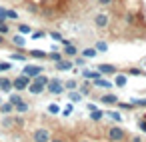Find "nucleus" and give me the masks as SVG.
<instances>
[{
	"label": "nucleus",
	"instance_id": "1",
	"mask_svg": "<svg viewBox=\"0 0 146 142\" xmlns=\"http://www.w3.org/2000/svg\"><path fill=\"white\" fill-rule=\"evenodd\" d=\"M106 136H108L110 142H122V140H126V132H124L122 126H110L106 130Z\"/></svg>",
	"mask_w": 146,
	"mask_h": 142
},
{
	"label": "nucleus",
	"instance_id": "2",
	"mask_svg": "<svg viewBox=\"0 0 146 142\" xmlns=\"http://www.w3.org/2000/svg\"><path fill=\"white\" fill-rule=\"evenodd\" d=\"M30 82H32V78H30L28 74H20V76H16V78L12 80V88L18 90V92H22V90H26V88L30 86Z\"/></svg>",
	"mask_w": 146,
	"mask_h": 142
},
{
	"label": "nucleus",
	"instance_id": "3",
	"mask_svg": "<svg viewBox=\"0 0 146 142\" xmlns=\"http://www.w3.org/2000/svg\"><path fill=\"white\" fill-rule=\"evenodd\" d=\"M32 140L34 142H50V130L48 128H36Z\"/></svg>",
	"mask_w": 146,
	"mask_h": 142
},
{
	"label": "nucleus",
	"instance_id": "4",
	"mask_svg": "<svg viewBox=\"0 0 146 142\" xmlns=\"http://www.w3.org/2000/svg\"><path fill=\"white\" fill-rule=\"evenodd\" d=\"M48 92L50 94H60L62 90H64V84H62V80H58V78H52V80H48Z\"/></svg>",
	"mask_w": 146,
	"mask_h": 142
},
{
	"label": "nucleus",
	"instance_id": "5",
	"mask_svg": "<svg viewBox=\"0 0 146 142\" xmlns=\"http://www.w3.org/2000/svg\"><path fill=\"white\" fill-rule=\"evenodd\" d=\"M72 66H74V62H72V60H68V58H62V60H58V62H56V70H60V72L72 70Z\"/></svg>",
	"mask_w": 146,
	"mask_h": 142
},
{
	"label": "nucleus",
	"instance_id": "6",
	"mask_svg": "<svg viewBox=\"0 0 146 142\" xmlns=\"http://www.w3.org/2000/svg\"><path fill=\"white\" fill-rule=\"evenodd\" d=\"M62 52H64V56H68V58H72V56H76V54H78V48H76L74 44H70V42H66V44H64V50H62Z\"/></svg>",
	"mask_w": 146,
	"mask_h": 142
},
{
	"label": "nucleus",
	"instance_id": "7",
	"mask_svg": "<svg viewBox=\"0 0 146 142\" xmlns=\"http://www.w3.org/2000/svg\"><path fill=\"white\" fill-rule=\"evenodd\" d=\"M96 68H98L102 74H116V72H118V68L112 66V64H98Z\"/></svg>",
	"mask_w": 146,
	"mask_h": 142
},
{
	"label": "nucleus",
	"instance_id": "8",
	"mask_svg": "<svg viewBox=\"0 0 146 142\" xmlns=\"http://www.w3.org/2000/svg\"><path fill=\"white\" fill-rule=\"evenodd\" d=\"M24 74H28L30 78L42 74V66H24Z\"/></svg>",
	"mask_w": 146,
	"mask_h": 142
},
{
	"label": "nucleus",
	"instance_id": "9",
	"mask_svg": "<svg viewBox=\"0 0 146 142\" xmlns=\"http://www.w3.org/2000/svg\"><path fill=\"white\" fill-rule=\"evenodd\" d=\"M100 102L112 106V104H118V96L116 94H104V96H100Z\"/></svg>",
	"mask_w": 146,
	"mask_h": 142
},
{
	"label": "nucleus",
	"instance_id": "10",
	"mask_svg": "<svg viewBox=\"0 0 146 142\" xmlns=\"http://www.w3.org/2000/svg\"><path fill=\"white\" fill-rule=\"evenodd\" d=\"M94 24H96L98 28H106V26H108V16H106V14H96Z\"/></svg>",
	"mask_w": 146,
	"mask_h": 142
},
{
	"label": "nucleus",
	"instance_id": "11",
	"mask_svg": "<svg viewBox=\"0 0 146 142\" xmlns=\"http://www.w3.org/2000/svg\"><path fill=\"white\" fill-rule=\"evenodd\" d=\"M28 56H30V58H38V60H46V58H48V54H46L44 50H40V48L30 50V52H28Z\"/></svg>",
	"mask_w": 146,
	"mask_h": 142
},
{
	"label": "nucleus",
	"instance_id": "12",
	"mask_svg": "<svg viewBox=\"0 0 146 142\" xmlns=\"http://www.w3.org/2000/svg\"><path fill=\"white\" fill-rule=\"evenodd\" d=\"M44 88H46L44 84H38V82H34V80H32V82H30V86H28L26 90H28V92H32V94H40V92H44Z\"/></svg>",
	"mask_w": 146,
	"mask_h": 142
},
{
	"label": "nucleus",
	"instance_id": "13",
	"mask_svg": "<svg viewBox=\"0 0 146 142\" xmlns=\"http://www.w3.org/2000/svg\"><path fill=\"white\" fill-rule=\"evenodd\" d=\"M0 90L10 92V90H12V80H10V78H0Z\"/></svg>",
	"mask_w": 146,
	"mask_h": 142
},
{
	"label": "nucleus",
	"instance_id": "14",
	"mask_svg": "<svg viewBox=\"0 0 146 142\" xmlns=\"http://www.w3.org/2000/svg\"><path fill=\"white\" fill-rule=\"evenodd\" d=\"M82 76H84V78H92V80H96V78H102V72H100V70H96V72H94V70H84Z\"/></svg>",
	"mask_w": 146,
	"mask_h": 142
},
{
	"label": "nucleus",
	"instance_id": "15",
	"mask_svg": "<svg viewBox=\"0 0 146 142\" xmlns=\"http://www.w3.org/2000/svg\"><path fill=\"white\" fill-rule=\"evenodd\" d=\"M126 82H128L126 74H118V76H114V84H116L118 88H124V86H126Z\"/></svg>",
	"mask_w": 146,
	"mask_h": 142
},
{
	"label": "nucleus",
	"instance_id": "16",
	"mask_svg": "<svg viewBox=\"0 0 146 142\" xmlns=\"http://www.w3.org/2000/svg\"><path fill=\"white\" fill-rule=\"evenodd\" d=\"M92 84L94 86H100V88H112V82H108L106 78H96Z\"/></svg>",
	"mask_w": 146,
	"mask_h": 142
},
{
	"label": "nucleus",
	"instance_id": "17",
	"mask_svg": "<svg viewBox=\"0 0 146 142\" xmlns=\"http://www.w3.org/2000/svg\"><path fill=\"white\" fill-rule=\"evenodd\" d=\"M14 110H16L18 114H24V112L28 110V104H26L24 100H20V102H16V104H14Z\"/></svg>",
	"mask_w": 146,
	"mask_h": 142
},
{
	"label": "nucleus",
	"instance_id": "18",
	"mask_svg": "<svg viewBox=\"0 0 146 142\" xmlns=\"http://www.w3.org/2000/svg\"><path fill=\"white\" fill-rule=\"evenodd\" d=\"M78 88H80V94H82V96H86V94H90V90H92V84H90V82H82Z\"/></svg>",
	"mask_w": 146,
	"mask_h": 142
},
{
	"label": "nucleus",
	"instance_id": "19",
	"mask_svg": "<svg viewBox=\"0 0 146 142\" xmlns=\"http://www.w3.org/2000/svg\"><path fill=\"white\" fill-rule=\"evenodd\" d=\"M96 54H98L96 48H84V50H82V56H84V58H94Z\"/></svg>",
	"mask_w": 146,
	"mask_h": 142
},
{
	"label": "nucleus",
	"instance_id": "20",
	"mask_svg": "<svg viewBox=\"0 0 146 142\" xmlns=\"http://www.w3.org/2000/svg\"><path fill=\"white\" fill-rule=\"evenodd\" d=\"M10 112H14V104H2L0 106V114H10Z\"/></svg>",
	"mask_w": 146,
	"mask_h": 142
},
{
	"label": "nucleus",
	"instance_id": "21",
	"mask_svg": "<svg viewBox=\"0 0 146 142\" xmlns=\"http://www.w3.org/2000/svg\"><path fill=\"white\" fill-rule=\"evenodd\" d=\"M102 116H104V112H100V110H90V120H102Z\"/></svg>",
	"mask_w": 146,
	"mask_h": 142
},
{
	"label": "nucleus",
	"instance_id": "22",
	"mask_svg": "<svg viewBox=\"0 0 146 142\" xmlns=\"http://www.w3.org/2000/svg\"><path fill=\"white\" fill-rule=\"evenodd\" d=\"M32 80H34V82H38V84H44V86L48 84V76H44V74H38V76H34Z\"/></svg>",
	"mask_w": 146,
	"mask_h": 142
},
{
	"label": "nucleus",
	"instance_id": "23",
	"mask_svg": "<svg viewBox=\"0 0 146 142\" xmlns=\"http://www.w3.org/2000/svg\"><path fill=\"white\" fill-rule=\"evenodd\" d=\"M64 88H66V90H76V88H78V82H76V80H66V82H64Z\"/></svg>",
	"mask_w": 146,
	"mask_h": 142
},
{
	"label": "nucleus",
	"instance_id": "24",
	"mask_svg": "<svg viewBox=\"0 0 146 142\" xmlns=\"http://www.w3.org/2000/svg\"><path fill=\"white\" fill-rule=\"evenodd\" d=\"M10 60H20V62H24V60H26V54H24V52H14V54L10 56Z\"/></svg>",
	"mask_w": 146,
	"mask_h": 142
},
{
	"label": "nucleus",
	"instance_id": "25",
	"mask_svg": "<svg viewBox=\"0 0 146 142\" xmlns=\"http://www.w3.org/2000/svg\"><path fill=\"white\" fill-rule=\"evenodd\" d=\"M20 100H22V96H20V92L16 90L14 94H10V100H8V102H10V104H16V102H20Z\"/></svg>",
	"mask_w": 146,
	"mask_h": 142
},
{
	"label": "nucleus",
	"instance_id": "26",
	"mask_svg": "<svg viewBox=\"0 0 146 142\" xmlns=\"http://www.w3.org/2000/svg\"><path fill=\"white\" fill-rule=\"evenodd\" d=\"M12 42H14L16 46H24V42H26V40H24L20 34H16V36H12Z\"/></svg>",
	"mask_w": 146,
	"mask_h": 142
},
{
	"label": "nucleus",
	"instance_id": "27",
	"mask_svg": "<svg viewBox=\"0 0 146 142\" xmlns=\"http://www.w3.org/2000/svg\"><path fill=\"white\" fill-rule=\"evenodd\" d=\"M48 60L50 62H58V60H62V54L60 52H52V54H48Z\"/></svg>",
	"mask_w": 146,
	"mask_h": 142
},
{
	"label": "nucleus",
	"instance_id": "28",
	"mask_svg": "<svg viewBox=\"0 0 146 142\" xmlns=\"http://www.w3.org/2000/svg\"><path fill=\"white\" fill-rule=\"evenodd\" d=\"M106 114H108V116H110L112 120H116V122H120V120H122V116H120V112H114V110H108Z\"/></svg>",
	"mask_w": 146,
	"mask_h": 142
},
{
	"label": "nucleus",
	"instance_id": "29",
	"mask_svg": "<svg viewBox=\"0 0 146 142\" xmlns=\"http://www.w3.org/2000/svg\"><path fill=\"white\" fill-rule=\"evenodd\" d=\"M10 68H12V64H10V62L0 60V72H6V70H10Z\"/></svg>",
	"mask_w": 146,
	"mask_h": 142
},
{
	"label": "nucleus",
	"instance_id": "30",
	"mask_svg": "<svg viewBox=\"0 0 146 142\" xmlns=\"http://www.w3.org/2000/svg\"><path fill=\"white\" fill-rule=\"evenodd\" d=\"M18 32L20 34H28V32H32V28L26 26V24H18Z\"/></svg>",
	"mask_w": 146,
	"mask_h": 142
},
{
	"label": "nucleus",
	"instance_id": "31",
	"mask_svg": "<svg viewBox=\"0 0 146 142\" xmlns=\"http://www.w3.org/2000/svg\"><path fill=\"white\" fill-rule=\"evenodd\" d=\"M50 36H52V38H54V40H60V42H62V44H66V42H68V40H66V38H62V34H60V32H52V34H50Z\"/></svg>",
	"mask_w": 146,
	"mask_h": 142
},
{
	"label": "nucleus",
	"instance_id": "32",
	"mask_svg": "<svg viewBox=\"0 0 146 142\" xmlns=\"http://www.w3.org/2000/svg\"><path fill=\"white\" fill-rule=\"evenodd\" d=\"M70 100H72V102H80V100H82V94H80V92H70Z\"/></svg>",
	"mask_w": 146,
	"mask_h": 142
},
{
	"label": "nucleus",
	"instance_id": "33",
	"mask_svg": "<svg viewBox=\"0 0 146 142\" xmlns=\"http://www.w3.org/2000/svg\"><path fill=\"white\" fill-rule=\"evenodd\" d=\"M10 32V26L6 22H0V34H8Z\"/></svg>",
	"mask_w": 146,
	"mask_h": 142
},
{
	"label": "nucleus",
	"instance_id": "34",
	"mask_svg": "<svg viewBox=\"0 0 146 142\" xmlns=\"http://www.w3.org/2000/svg\"><path fill=\"white\" fill-rule=\"evenodd\" d=\"M6 14H8V20H18V12H14V10H6Z\"/></svg>",
	"mask_w": 146,
	"mask_h": 142
},
{
	"label": "nucleus",
	"instance_id": "35",
	"mask_svg": "<svg viewBox=\"0 0 146 142\" xmlns=\"http://www.w3.org/2000/svg\"><path fill=\"white\" fill-rule=\"evenodd\" d=\"M106 48H108L106 42H96V50H98V52H106Z\"/></svg>",
	"mask_w": 146,
	"mask_h": 142
},
{
	"label": "nucleus",
	"instance_id": "36",
	"mask_svg": "<svg viewBox=\"0 0 146 142\" xmlns=\"http://www.w3.org/2000/svg\"><path fill=\"white\" fill-rule=\"evenodd\" d=\"M8 20V14H6V10L4 8H0V22H6Z\"/></svg>",
	"mask_w": 146,
	"mask_h": 142
},
{
	"label": "nucleus",
	"instance_id": "37",
	"mask_svg": "<svg viewBox=\"0 0 146 142\" xmlns=\"http://www.w3.org/2000/svg\"><path fill=\"white\" fill-rule=\"evenodd\" d=\"M74 64H76V66H84V64H86V60H84V56H80V58H76V60H74Z\"/></svg>",
	"mask_w": 146,
	"mask_h": 142
},
{
	"label": "nucleus",
	"instance_id": "38",
	"mask_svg": "<svg viewBox=\"0 0 146 142\" xmlns=\"http://www.w3.org/2000/svg\"><path fill=\"white\" fill-rule=\"evenodd\" d=\"M48 112H52V114H56V112H60V108H58L56 104H50V106H48Z\"/></svg>",
	"mask_w": 146,
	"mask_h": 142
},
{
	"label": "nucleus",
	"instance_id": "39",
	"mask_svg": "<svg viewBox=\"0 0 146 142\" xmlns=\"http://www.w3.org/2000/svg\"><path fill=\"white\" fill-rule=\"evenodd\" d=\"M96 2L100 4V6H108V4H112L114 0H96Z\"/></svg>",
	"mask_w": 146,
	"mask_h": 142
},
{
	"label": "nucleus",
	"instance_id": "40",
	"mask_svg": "<svg viewBox=\"0 0 146 142\" xmlns=\"http://www.w3.org/2000/svg\"><path fill=\"white\" fill-rule=\"evenodd\" d=\"M44 34H46V32H44V30H36V32H34V34H32V36H34V38H42V36H44Z\"/></svg>",
	"mask_w": 146,
	"mask_h": 142
},
{
	"label": "nucleus",
	"instance_id": "41",
	"mask_svg": "<svg viewBox=\"0 0 146 142\" xmlns=\"http://www.w3.org/2000/svg\"><path fill=\"white\" fill-rule=\"evenodd\" d=\"M128 74H136V76H140V74H142V70H138V68H132V70H128Z\"/></svg>",
	"mask_w": 146,
	"mask_h": 142
},
{
	"label": "nucleus",
	"instance_id": "42",
	"mask_svg": "<svg viewBox=\"0 0 146 142\" xmlns=\"http://www.w3.org/2000/svg\"><path fill=\"white\" fill-rule=\"evenodd\" d=\"M138 128H140V130H144V132H146V120H140V122H138Z\"/></svg>",
	"mask_w": 146,
	"mask_h": 142
},
{
	"label": "nucleus",
	"instance_id": "43",
	"mask_svg": "<svg viewBox=\"0 0 146 142\" xmlns=\"http://www.w3.org/2000/svg\"><path fill=\"white\" fill-rule=\"evenodd\" d=\"M130 142H144V140H142L140 136H132V140H130Z\"/></svg>",
	"mask_w": 146,
	"mask_h": 142
},
{
	"label": "nucleus",
	"instance_id": "44",
	"mask_svg": "<svg viewBox=\"0 0 146 142\" xmlns=\"http://www.w3.org/2000/svg\"><path fill=\"white\" fill-rule=\"evenodd\" d=\"M136 104L138 106H146V100H136Z\"/></svg>",
	"mask_w": 146,
	"mask_h": 142
},
{
	"label": "nucleus",
	"instance_id": "45",
	"mask_svg": "<svg viewBox=\"0 0 146 142\" xmlns=\"http://www.w3.org/2000/svg\"><path fill=\"white\" fill-rule=\"evenodd\" d=\"M50 142H66V140H62V138H50Z\"/></svg>",
	"mask_w": 146,
	"mask_h": 142
}]
</instances>
